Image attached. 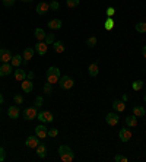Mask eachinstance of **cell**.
I'll use <instances>...</instances> for the list:
<instances>
[{"instance_id": "cell-13", "label": "cell", "mask_w": 146, "mask_h": 162, "mask_svg": "<svg viewBox=\"0 0 146 162\" xmlns=\"http://www.w3.org/2000/svg\"><path fill=\"white\" fill-rule=\"evenodd\" d=\"M40 56H44V54H47V50H48V45L45 44L44 41H36L35 44V48H34Z\"/></svg>"}, {"instance_id": "cell-4", "label": "cell", "mask_w": 146, "mask_h": 162, "mask_svg": "<svg viewBox=\"0 0 146 162\" xmlns=\"http://www.w3.org/2000/svg\"><path fill=\"white\" fill-rule=\"evenodd\" d=\"M36 115H38V110H36V107H28V108H25V110H23V118H25L26 121H32V120H35Z\"/></svg>"}, {"instance_id": "cell-7", "label": "cell", "mask_w": 146, "mask_h": 162, "mask_svg": "<svg viewBox=\"0 0 146 162\" xmlns=\"http://www.w3.org/2000/svg\"><path fill=\"white\" fill-rule=\"evenodd\" d=\"M12 53L10 50H7V48H0V61L2 63H10V60H12Z\"/></svg>"}, {"instance_id": "cell-28", "label": "cell", "mask_w": 146, "mask_h": 162, "mask_svg": "<svg viewBox=\"0 0 146 162\" xmlns=\"http://www.w3.org/2000/svg\"><path fill=\"white\" fill-rule=\"evenodd\" d=\"M54 41H56V35H54V34H47L45 38H44V43L47 45H53Z\"/></svg>"}, {"instance_id": "cell-38", "label": "cell", "mask_w": 146, "mask_h": 162, "mask_svg": "<svg viewBox=\"0 0 146 162\" xmlns=\"http://www.w3.org/2000/svg\"><path fill=\"white\" fill-rule=\"evenodd\" d=\"M105 13H107V16L113 18V16L116 15V9L114 8H107V12H105Z\"/></svg>"}, {"instance_id": "cell-26", "label": "cell", "mask_w": 146, "mask_h": 162, "mask_svg": "<svg viewBox=\"0 0 146 162\" xmlns=\"http://www.w3.org/2000/svg\"><path fill=\"white\" fill-rule=\"evenodd\" d=\"M53 47H54V51L56 53L64 51V44H63L61 41H54V43H53Z\"/></svg>"}, {"instance_id": "cell-25", "label": "cell", "mask_w": 146, "mask_h": 162, "mask_svg": "<svg viewBox=\"0 0 146 162\" xmlns=\"http://www.w3.org/2000/svg\"><path fill=\"white\" fill-rule=\"evenodd\" d=\"M34 35H35L36 41H44V38H45V31L43 29V28H36L35 31H34Z\"/></svg>"}, {"instance_id": "cell-45", "label": "cell", "mask_w": 146, "mask_h": 162, "mask_svg": "<svg viewBox=\"0 0 146 162\" xmlns=\"http://www.w3.org/2000/svg\"><path fill=\"white\" fill-rule=\"evenodd\" d=\"M127 99H129V96H127V95H126V94H124V95H123V98H121V101H124V102H126Z\"/></svg>"}, {"instance_id": "cell-29", "label": "cell", "mask_w": 146, "mask_h": 162, "mask_svg": "<svg viewBox=\"0 0 146 162\" xmlns=\"http://www.w3.org/2000/svg\"><path fill=\"white\" fill-rule=\"evenodd\" d=\"M136 31H137L139 34H146V22L136 23Z\"/></svg>"}, {"instance_id": "cell-5", "label": "cell", "mask_w": 146, "mask_h": 162, "mask_svg": "<svg viewBox=\"0 0 146 162\" xmlns=\"http://www.w3.org/2000/svg\"><path fill=\"white\" fill-rule=\"evenodd\" d=\"M118 112H108L107 115H105V121H107V124L111 126V127H114V126L118 124Z\"/></svg>"}, {"instance_id": "cell-41", "label": "cell", "mask_w": 146, "mask_h": 162, "mask_svg": "<svg viewBox=\"0 0 146 162\" xmlns=\"http://www.w3.org/2000/svg\"><path fill=\"white\" fill-rule=\"evenodd\" d=\"M5 159H6V152L3 147H0V162H3Z\"/></svg>"}, {"instance_id": "cell-12", "label": "cell", "mask_w": 146, "mask_h": 162, "mask_svg": "<svg viewBox=\"0 0 146 162\" xmlns=\"http://www.w3.org/2000/svg\"><path fill=\"white\" fill-rule=\"evenodd\" d=\"M35 10H36V13L38 15H45L48 10H50V5L48 3H45V2H40L38 5H36V8H35Z\"/></svg>"}, {"instance_id": "cell-22", "label": "cell", "mask_w": 146, "mask_h": 162, "mask_svg": "<svg viewBox=\"0 0 146 162\" xmlns=\"http://www.w3.org/2000/svg\"><path fill=\"white\" fill-rule=\"evenodd\" d=\"M126 126L127 127H136L137 126V117L133 114V115H127L126 117Z\"/></svg>"}, {"instance_id": "cell-9", "label": "cell", "mask_w": 146, "mask_h": 162, "mask_svg": "<svg viewBox=\"0 0 146 162\" xmlns=\"http://www.w3.org/2000/svg\"><path fill=\"white\" fill-rule=\"evenodd\" d=\"M12 69H13V66L10 63H2V66H0V78L9 76L12 73Z\"/></svg>"}, {"instance_id": "cell-18", "label": "cell", "mask_w": 146, "mask_h": 162, "mask_svg": "<svg viewBox=\"0 0 146 162\" xmlns=\"http://www.w3.org/2000/svg\"><path fill=\"white\" fill-rule=\"evenodd\" d=\"M15 79L18 82H22L26 79V72L23 70V69H19V67H16V70H15Z\"/></svg>"}, {"instance_id": "cell-48", "label": "cell", "mask_w": 146, "mask_h": 162, "mask_svg": "<svg viewBox=\"0 0 146 162\" xmlns=\"http://www.w3.org/2000/svg\"><path fill=\"white\" fill-rule=\"evenodd\" d=\"M0 111H2V110H0Z\"/></svg>"}, {"instance_id": "cell-20", "label": "cell", "mask_w": 146, "mask_h": 162, "mask_svg": "<svg viewBox=\"0 0 146 162\" xmlns=\"http://www.w3.org/2000/svg\"><path fill=\"white\" fill-rule=\"evenodd\" d=\"M47 25H48V28H50V29L57 31V29H61V25H63V23H61L60 19H51Z\"/></svg>"}, {"instance_id": "cell-10", "label": "cell", "mask_w": 146, "mask_h": 162, "mask_svg": "<svg viewBox=\"0 0 146 162\" xmlns=\"http://www.w3.org/2000/svg\"><path fill=\"white\" fill-rule=\"evenodd\" d=\"M118 137H120V140H121L123 143H126V142H129V140L131 139V132L127 127H123V129L120 130V133H118Z\"/></svg>"}, {"instance_id": "cell-19", "label": "cell", "mask_w": 146, "mask_h": 162, "mask_svg": "<svg viewBox=\"0 0 146 162\" xmlns=\"http://www.w3.org/2000/svg\"><path fill=\"white\" fill-rule=\"evenodd\" d=\"M113 108L116 110V112H123V111L126 110V104H124V101L116 99V101L113 102Z\"/></svg>"}, {"instance_id": "cell-35", "label": "cell", "mask_w": 146, "mask_h": 162, "mask_svg": "<svg viewBox=\"0 0 146 162\" xmlns=\"http://www.w3.org/2000/svg\"><path fill=\"white\" fill-rule=\"evenodd\" d=\"M114 161L116 162H129V158L124 156V155H116V156H114Z\"/></svg>"}, {"instance_id": "cell-17", "label": "cell", "mask_w": 146, "mask_h": 162, "mask_svg": "<svg viewBox=\"0 0 146 162\" xmlns=\"http://www.w3.org/2000/svg\"><path fill=\"white\" fill-rule=\"evenodd\" d=\"M34 54H35V50H34V48H31V47H26V48H25V51H23V56H22V57H23V61H25V63H28L29 60L34 57Z\"/></svg>"}, {"instance_id": "cell-43", "label": "cell", "mask_w": 146, "mask_h": 162, "mask_svg": "<svg viewBox=\"0 0 146 162\" xmlns=\"http://www.w3.org/2000/svg\"><path fill=\"white\" fill-rule=\"evenodd\" d=\"M142 56H143V59H146V45L142 48Z\"/></svg>"}, {"instance_id": "cell-3", "label": "cell", "mask_w": 146, "mask_h": 162, "mask_svg": "<svg viewBox=\"0 0 146 162\" xmlns=\"http://www.w3.org/2000/svg\"><path fill=\"white\" fill-rule=\"evenodd\" d=\"M58 85H60V88L63 89V91H69V89L73 88L75 82H73V79L70 76H61L60 81H58Z\"/></svg>"}, {"instance_id": "cell-21", "label": "cell", "mask_w": 146, "mask_h": 162, "mask_svg": "<svg viewBox=\"0 0 146 162\" xmlns=\"http://www.w3.org/2000/svg\"><path fill=\"white\" fill-rule=\"evenodd\" d=\"M88 73H89V76H92V78H96L98 73H99L98 63H92V64H89V67H88Z\"/></svg>"}, {"instance_id": "cell-44", "label": "cell", "mask_w": 146, "mask_h": 162, "mask_svg": "<svg viewBox=\"0 0 146 162\" xmlns=\"http://www.w3.org/2000/svg\"><path fill=\"white\" fill-rule=\"evenodd\" d=\"M3 102H5V96H3V94L0 92V105H2Z\"/></svg>"}, {"instance_id": "cell-42", "label": "cell", "mask_w": 146, "mask_h": 162, "mask_svg": "<svg viewBox=\"0 0 146 162\" xmlns=\"http://www.w3.org/2000/svg\"><path fill=\"white\" fill-rule=\"evenodd\" d=\"M34 76H35V74H34V72H29V73L26 74V78H28L29 81H32V79H34Z\"/></svg>"}, {"instance_id": "cell-34", "label": "cell", "mask_w": 146, "mask_h": 162, "mask_svg": "<svg viewBox=\"0 0 146 162\" xmlns=\"http://www.w3.org/2000/svg\"><path fill=\"white\" fill-rule=\"evenodd\" d=\"M44 104V98L43 96H36L35 101H34V107H36V108H41Z\"/></svg>"}, {"instance_id": "cell-1", "label": "cell", "mask_w": 146, "mask_h": 162, "mask_svg": "<svg viewBox=\"0 0 146 162\" xmlns=\"http://www.w3.org/2000/svg\"><path fill=\"white\" fill-rule=\"evenodd\" d=\"M58 156L63 162H73L75 159V153L67 145H61L58 147Z\"/></svg>"}, {"instance_id": "cell-37", "label": "cell", "mask_w": 146, "mask_h": 162, "mask_svg": "<svg viewBox=\"0 0 146 162\" xmlns=\"http://www.w3.org/2000/svg\"><path fill=\"white\" fill-rule=\"evenodd\" d=\"M58 8H60V3H58L57 0L50 2V9H51V10H58Z\"/></svg>"}, {"instance_id": "cell-16", "label": "cell", "mask_w": 146, "mask_h": 162, "mask_svg": "<svg viewBox=\"0 0 146 162\" xmlns=\"http://www.w3.org/2000/svg\"><path fill=\"white\" fill-rule=\"evenodd\" d=\"M7 117L12 118V120H16V118L19 117V108H18L16 105L9 107V108H7Z\"/></svg>"}, {"instance_id": "cell-11", "label": "cell", "mask_w": 146, "mask_h": 162, "mask_svg": "<svg viewBox=\"0 0 146 162\" xmlns=\"http://www.w3.org/2000/svg\"><path fill=\"white\" fill-rule=\"evenodd\" d=\"M35 134L40 137V139H45L48 136V129L45 127L44 124H40L35 127Z\"/></svg>"}, {"instance_id": "cell-31", "label": "cell", "mask_w": 146, "mask_h": 162, "mask_svg": "<svg viewBox=\"0 0 146 162\" xmlns=\"http://www.w3.org/2000/svg\"><path fill=\"white\" fill-rule=\"evenodd\" d=\"M43 89H44V94H45V95H51V94H53V85H51L50 82H45Z\"/></svg>"}, {"instance_id": "cell-8", "label": "cell", "mask_w": 146, "mask_h": 162, "mask_svg": "<svg viewBox=\"0 0 146 162\" xmlns=\"http://www.w3.org/2000/svg\"><path fill=\"white\" fill-rule=\"evenodd\" d=\"M40 137L38 136H29V137H26V140H25V146L29 147V149H35L38 145H40Z\"/></svg>"}, {"instance_id": "cell-46", "label": "cell", "mask_w": 146, "mask_h": 162, "mask_svg": "<svg viewBox=\"0 0 146 162\" xmlns=\"http://www.w3.org/2000/svg\"><path fill=\"white\" fill-rule=\"evenodd\" d=\"M21 2H28L29 3V2H32V0H21Z\"/></svg>"}, {"instance_id": "cell-15", "label": "cell", "mask_w": 146, "mask_h": 162, "mask_svg": "<svg viewBox=\"0 0 146 162\" xmlns=\"http://www.w3.org/2000/svg\"><path fill=\"white\" fill-rule=\"evenodd\" d=\"M21 88L23 92L29 94V92H32V89H34V83H32V81H29V79H25V81H22Z\"/></svg>"}, {"instance_id": "cell-32", "label": "cell", "mask_w": 146, "mask_h": 162, "mask_svg": "<svg viewBox=\"0 0 146 162\" xmlns=\"http://www.w3.org/2000/svg\"><path fill=\"white\" fill-rule=\"evenodd\" d=\"M66 5H67V8H78L79 6V0H66Z\"/></svg>"}, {"instance_id": "cell-39", "label": "cell", "mask_w": 146, "mask_h": 162, "mask_svg": "<svg viewBox=\"0 0 146 162\" xmlns=\"http://www.w3.org/2000/svg\"><path fill=\"white\" fill-rule=\"evenodd\" d=\"M57 134H58L57 129H50V130H48V136H50V137H57Z\"/></svg>"}, {"instance_id": "cell-14", "label": "cell", "mask_w": 146, "mask_h": 162, "mask_svg": "<svg viewBox=\"0 0 146 162\" xmlns=\"http://www.w3.org/2000/svg\"><path fill=\"white\" fill-rule=\"evenodd\" d=\"M35 152L38 155V158H41V159H44L47 156V146H45L44 142H40V145L35 147Z\"/></svg>"}, {"instance_id": "cell-47", "label": "cell", "mask_w": 146, "mask_h": 162, "mask_svg": "<svg viewBox=\"0 0 146 162\" xmlns=\"http://www.w3.org/2000/svg\"><path fill=\"white\" fill-rule=\"evenodd\" d=\"M143 99H145V102H146V94H145V98H143Z\"/></svg>"}, {"instance_id": "cell-6", "label": "cell", "mask_w": 146, "mask_h": 162, "mask_svg": "<svg viewBox=\"0 0 146 162\" xmlns=\"http://www.w3.org/2000/svg\"><path fill=\"white\" fill-rule=\"evenodd\" d=\"M36 118H38L41 123H51V121H53V114H51L50 111H38Z\"/></svg>"}, {"instance_id": "cell-24", "label": "cell", "mask_w": 146, "mask_h": 162, "mask_svg": "<svg viewBox=\"0 0 146 162\" xmlns=\"http://www.w3.org/2000/svg\"><path fill=\"white\" fill-rule=\"evenodd\" d=\"M22 61H23V57H22L21 54H15L13 57H12V60H10V64L13 67H19Z\"/></svg>"}, {"instance_id": "cell-40", "label": "cell", "mask_w": 146, "mask_h": 162, "mask_svg": "<svg viewBox=\"0 0 146 162\" xmlns=\"http://www.w3.org/2000/svg\"><path fill=\"white\" fill-rule=\"evenodd\" d=\"M2 2H3V6H6V8H10L15 5V0H2Z\"/></svg>"}, {"instance_id": "cell-30", "label": "cell", "mask_w": 146, "mask_h": 162, "mask_svg": "<svg viewBox=\"0 0 146 162\" xmlns=\"http://www.w3.org/2000/svg\"><path fill=\"white\" fill-rule=\"evenodd\" d=\"M142 88H143V81H134L131 83V89L133 91H140Z\"/></svg>"}, {"instance_id": "cell-23", "label": "cell", "mask_w": 146, "mask_h": 162, "mask_svg": "<svg viewBox=\"0 0 146 162\" xmlns=\"http://www.w3.org/2000/svg\"><path fill=\"white\" fill-rule=\"evenodd\" d=\"M133 114L136 115V117H143L146 114V110L143 105H136V107H133Z\"/></svg>"}, {"instance_id": "cell-36", "label": "cell", "mask_w": 146, "mask_h": 162, "mask_svg": "<svg viewBox=\"0 0 146 162\" xmlns=\"http://www.w3.org/2000/svg\"><path fill=\"white\" fill-rule=\"evenodd\" d=\"M13 101H15L16 105H21V104L23 102V96H22L21 94H16V95L13 96Z\"/></svg>"}, {"instance_id": "cell-27", "label": "cell", "mask_w": 146, "mask_h": 162, "mask_svg": "<svg viewBox=\"0 0 146 162\" xmlns=\"http://www.w3.org/2000/svg\"><path fill=\"white\" fill-rule=\"evenodd\" d=\"M114 25H116V22H114V19H113V18H107V21H105V25H104V26H105V29L107 31H111V29H114Z\"/></svg>"}, {"instance_id": "cell-2", "label": "cell", "mask_w": 146, "mask_h": 162, "mask_svg": "<svg viewBox=\"0 0 146 162\" xmlns=\"http://www.w3.org/2000/svg\"><path fill=\"white\" fill-rule=\"evenodd\" d=\"M60 78H61V74H60V69H58V67H56V66L48 67V70H47V73H45L47 82H50L51 85H54V83H58Z\"/></svg>"}, {"instance_id": "cell-33", "label": "cell", "mask_w": 146, "mask_h": 162, "mask_svg": "<svg viewBox=\"0 0 146 162\" xmlns=\"http://www.w3.org/2000/svg\"><path fill=\"white\" fill-rule=\"evenodd\" d=\"M86 45L89 48H94L95 45H96V37H89L86 41Z\"/></svg>"}]
</instances>
